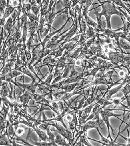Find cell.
Masks as SVG:
<instances>
[{
  "label": "cell",
  "instance_id": "6da1fadb",
  "mask_svg": "<svg viewBox=\"0 0 130 146\" xmlns=\"http://www.w3.org/2000/svg\"><path fill=\"white\" fill-rule=\"evenodd\" d=\"M99 3L101 5V8H102V11L100 13H99L97 11V14L99 16L101 17L102 16H104L105 18L106 22H107V27L109 29H111V18L112 15H119L120 18H123V15L122 13H120V11H119L117 8V5L111 1L110 0H105V1L101 2L100 0H98Z\"/></svg>",
  "mask_w": 130,
  "mask_h": 146
},
{
  "label": "cell",
  "instance_id": "7a4b0ae2",
  "mask_svg": "<svg viewBox=\"0 0 130 146\" xmlns=\"http://www.w3.org/2000/svg\"><path fill=\"white\" fill-rule=\"evenodd\" d=\"M49 126L54 127L56 129V131L62 135L66 140L68 141V143L70 145H72L73 143L74 142V138L73 136L72 132L68 128H66L63 125V124L60 122L57 121H51L49 123Z\"/></svg>",
  "mask_w": 130,
  "mask_h": 146
},
{
  "label": "cell",
  "instance_id": "3957f363",
  "mask_svg": "<svg viewBox=\"0 0 130 146\" xmlns=\"http://www.w3.org/2000/svg\"><path fill=\"white\" fill-rule=\"evenodd\" d=\"M122 115L123 114H114V113L112 112V110H111V109H103L100 112V116L101 117V119H102L104 123H105L106 124V125H107V131H108V138H109L111 140H113L111 137V136L110 129H111L112 133L113 135H115V133H114V130L113 129V127L111 126L110 123H109V117H118V118H119V116H122Z\"/></svg>",
  "mask_w": 130,
  "mask_h": 146
},
{
  "label": "cell",
  "instance_id": "277c9868",
  "mask_svg": "<svg viewBox=\"0 0 130 146\" xmlns=\"http://www.w3.org/2000/svg\"><path fill=\"white\" fill-rule=\"evenodd\" d=\"M109 59L115 66H119V64H124L130 58V56H126L120 51H109L107 53Z\"/></svg>",
  "mask_w": 130,
  "mask_h": 146
},
{
  "label": "cell",
  "instance_id": "5b68a950",
  "mask_svg": "<svg viewBox=\"0 0 130 146\" xmlns=\"http://www.w3.org/2000/svg\"><path fill=\"white\" fill-rule=\"evenodd\" d=\"M12 83L14 85H15L16 86H18L19 88H22L23 91H27L29 92L30 94H35L36 93V90L37 88H38L39 87V82H33L32 81L31 83L30 84H25L24 82L23 83H20V82H18L16 81V80H15V81H13L12 80L11 81ZM22 91V92H23Z\"/></svg>",
  "mask_w": 130,
  "mask_h": 146
},
{
  "label": "cell",
  "instance_id": "8992f818",
  "mask_svg": "<svg viewBox=\"0 0 130 146\" xmlns=\"http://www.w3.org/2000/svg\"><path fill=\"white\" fill-rule=\"evenodd\" d=\"M58 59L59 58H57L54 56L50 55V54H49V55L45 56L43 59H42V65L41 66H36L35 67H37L36 68L37 69H38V68H39L40 71H41V68L42 67L45 66H47L48 67L49 69L51 68H54L55 66V65L57 64V62H58Z\"/></svg>",
  "mask_w": 130,
  "mask_h": 146
},
{
  "label": "cell",
  "instance_id": "52a82bcc",
  "mask_svg": "<svg viewBox=\"0 0 130 146\" xmlns=\"http://www.w3.org/2000/svg\"><path fill=\"white\" fill-rule=\"evenodd\" d=\"M32 96L31 95V94L27 91H23V93L20 95H19L16 100L18 101L19 100V103L20 105V108H22L25 111H27V104L29 103L30 100H31Z\"/></svg>",
  "mask_w": 130,
  "mask_h": 146
},
{
  "label": "cell",
  "instance_id": "ba28073f",
  "mask_svg": "<svg viewBox=\"0 0 130 146\" xmlns=\"http://www.w3.org/2000/svg\"><path fill=\"white\" fill-rule=\"evenodd\" d=\"M122 82L121 83L119 84V85L118 86H116L115 88H111L110 89H109V90H107L105 91V93H103V96L105 99H107V100H111V97L113 95H114V94H117V92H119L121 90V88H122L123 86H124L125 84H126V82L125 80L123 79L122 80Z\"/></svg>",
  "mask_w": 130,
  "mask_h": 146
},
{
  "label": "cell",
  "instance_id": "9c48e42d",
  "mask_svg": "<svg viewBox=\"0 0 130 146\" xmlns=\"http://www.w3.org/2000/svg\"><path fill=\"white\" fill-rule=\"evenodd\" d=\"M70 19H72V18H71L70 16H68V20H67V22H65V24H64L63 26L60 28V29L54 31H53V32H49V33L46 36L44 37V38L43 40L41 42V46H42V48H45V46H46V44L47 42H48L49 40H50L51 38L54 36V35H55L57 33H60L61 31H62L64 29V27H65L66 25H67V23L69 22V21L70 20Z\"/></svg>",
  "mask_w": 130,
  "mask_h": 146
},
{
  "label": "cell",
  "instance_id": "30bf717a",
  "mask_svg": "<svg viewBox=\"0 0 130 146\" xmlns=\"http://www.w3.org/2000/svg\"><path fill=\"white\" fill-rule=\"evenodd\" d=\"M22 75L23 74L20 72H19L18 70H13L11 72L7 73V74L5 75H0V80L6 81L9 82V83H11L13 78H15V77H16L18 76H20V75Z\"/></svg>",
  "mask_w": 130,
  "mask_h": 146
},
{
  "label": "cell",
  "instance_id": "8fae6325",
  "mask_svg": "<svg viewBox=\"0 0 130 146\" xmlns=\"http://www.w3.org/2000/svg\"><path fill=\"white\" fill-rule=\"evenodd\" d=\"M94 15H96L97 18V26L95 29V31L97 33H102L103 31L107 28V22L106 20H101V17L99 16L97 14V11L94 13Z\"/></svg>",
  "mask_w": 130,
  "mask_h": 146
},
{
  "label": "cell",
  "instance_id": "7c38bea8",
  "mask_svg": "<svg viewBox=\"0 0 130 146\" xmlns=\"http://www.w3.org/2000/svg\"><path fill=\"white\" fill-rule=\"evenodd\" d=\"M16 70H18V71L20 72L23 75H27L28 77H29L30 78H31L33 81L36 82V79H35L36 77H35V75H33V73L29 70V68H27V66L25 63L23 62V64L21 66L16 68Z\"/></svg>",
  "mask_w": 130,
  "mask_h": 146
},
{
  "label": "cell",
  "instance_id": "4fadbf2b",
  "mask_svg": "<svg viewBox=\"0 0 130 146\" xmlns=\"http://www.w3.org/2000/svg\"><path fill=\"white\" fill-rule=\"evenodd\" d=\"M20 116H19L18 114H11V112H9L8 114V118L9 121L10 123L13 125L15 127V131L18 129L19 124H20V121L21 119Z\"/></svg>",
  "mask_w": 130,
  "mask_h": 146
},
{
  "label": "cell",
  "instance_id": "5bb4252c",
  "mask_svg": "<svg viewBox=\"0 0 130 146\" xmlns=\"http://www.w3.org/2000/svg\"><path fill=\"white\" fill-rule=\"evenodd\" d=\"M53 131L55 133V140L54 142L56 143L57 145H61V146H67L70 145L69 143L67 142V141L65 140V138H64L62 135H61L59 133H57L55 130H53Z\"/></svg>",
  "mask_w": 130,
  "mask_h": 146
},
{
  "label": "cell",
  "instance_id": "9a60e30c",
  "mask_svg": "<svg viewBox=\"0 0 130 146\" xmlns=\"http://www.w3.org/2000/svg\"><path fill=\"white\" fill-rule=\"evenodd\" d=\"M33 131L37 134V135L39 136V137L41 139V141H44V142H48V135H47V133H46L44 130L40 129L39 127L37 125H34L33 127Z\"/></svg>",
  "mask_w": 130,
  "mask_h": 146
},
{
  "label": "cell",
  "instance_id": "2e32d148",
  "mask_svg": "<svg viewBox=\"0 0 130 146\" xmlns=\"http://www.w3.org/2000/svg\"><path fill=\"white\" fill-rule=\"evenodd\" d=\"M69 124V129L72 132L73 136L75 139V134L76 133V129L78 125V120H77V114L74 113L73 114V119L72 121L68 123Z\"/></svg>",
  "mask_w": 130,
  "mask_h": 146
},
{
  "label": "cell",
  "instance_id": "e0dca14e",
  "mask_svg": "<svg viewBox=\"0 0 130 146\" xmlns=\"http://www.w3.org/2000/svg\"><path fill=\"white\" fill-rule=\"evenodd\" d=\"M5 132L9 138L10 139L12 144V140H13L14 137H15V136L16 135V131L15 129H14V126L9 122V120L7 121V124Z\"/></svg>",
  "mask_w": 130,
  "mask_h": 146
},
{
  "label": "cell",
  "instance_id": "ac0fdd59",
  "mask_svg": "<svg viewBox=\"0 0 130 146\" xmlns=\"http://www.w3.org/2000/svg\"><path fill=\"white\" fill-rule=\"evenodd\" d=\"M87 134H88V132L83 134V135L79 138V140H77V142L74 143V145H82V146H83V145L91 146V145H92L88 140V138H87Z\"/></svg>",
  "mask_w": 130,
  "mask_h": 146
},
{
  "label": "cell",
  "instance_id": "d6986e66",
  "mask_svg": "<svg viewBox=\"0 0 130 146\" xmlns=\"http://www.w3.org/2000/svg\"><path fill=\"white\" fill-rule=\"evenodd\" d=\"M80 84H81V81L74 82V83L65 84V85L61 87L60 90H65L66 92H72L75 90V88L79 86Z\"/></svg>",
  "mask_w": 130,
  "mask_h": 146
},
{
  "label": "cell",
  "instance_id": "ffe728a7",
  "mask_svg": "<svg viewBox=\"0 0 130 146\" xmlns=\"http://www.w3.org/2000/svg\"><path fill=\"white\" fill-rule=\"evenodd\" d=\"M83 46H79L77 47L74 50L72 51V52L71 51L70 53H69L67 55L68 57H69L70 58H73V59H77V58H79V55L80 53H81V51L82 50Z\"/></svg>",
  "mask_w": 130,
  "mask_h": 146
},
{
  "label": "cell",
  "instance_id": "44dd1931",
  "mask_svg": "<svg viewBox=\"0 0 130 146\" xmlns=\"http://www.w3.org/2000/svg\"><path fill=\"white\" fill-rule=\"evenodd\" d=\"M0 145H12L10 139L5 131L0 135Z\"/></svg>",
  "mask_w": 130,
  "mask_h": 146
},
{
  "label": "cell",
  "instance_id": "7402d4cb",
  "mask_svg": "<svg viewBox=\"0 0 130 146\" xmlns=\"http://www.w3.org/2000/svg\"><path fill=\"white\" fill-rule=\"evenodd\" d=\"M46 133L47 135H48V142L49 143V145H55L57 146V145L54 142L55 140V133L54 132L51 130V129H49V127L46 129Z\"/></svg>",
  "mask_w": 130,
  "mask_h": 146
},
{
  "label": "cell",
  "instance_id": "603a6c76",
  "mask_svg": "<svg viewBox=\"0 0 130 146\" xmlns=\"http://www.w3.org/2000/svg\"><path fill=\"white\" fill-rule=\"evenodd\" d=\"M15 9L16 8L14 7L11 4L10 5L7 7L5 9L3 15H2L1 16H3V17L5 18V19H7L9 17V16H11L12 14L13 13V12L15 11Z\"/></svg>",
  "mask_w": 130,
  "mask_h": 146
},
{
  "label": "cell",
  "instance_id": "cb8c5ba5",
  "mask_svg": "<svg viewBox=\"0 0 130 146\" xmlns=\"http://www.w3.org/2000/svg\"><path fill=\"white\" fill-rule=\"evenodd\" d=\"M49 0H46L45 3H42V5L41 7V13H40V16H44L48 13V7H49Z\"/></svg>",
  "mask_w": 130,
  "mask_h": 146
},
{
  "label": "cell",
  "instance_id": "d4e9b609",
  "mask_svg": "<svg viewBox=\"0 0 130 146\" xmlns=\"http://www.w3.org/2000/svg\"><path fill=\"white\" fill-rule=\"evenodd\" d=\"M87 24L85 22V20L83 16L81 20V23L79 25V34L81 33H85L87 31Z\"/></svg>",
  "mask_w": 130,
  "mask_h": 146
},
{
  "label": "cell",
  "instance_id": "484cf974",
  "mask_svg": "<svg viewBox=\"0 0 130 146\" xmlns=\"http://www.w3.org/2000/svg\"><path fill=\"white\" fill-rule=\"evenodd\" d=\"M66 92L63 90H59L56 91L53 94V100L55 101H59L61 100V98H62L63 96L65 95Z\"/></svg>",
  "mask_w": 130,
  "mask_h": 146
},
{
  "label": "cell",
  "instance_id": "4316f807",
  "mask_svg": "<svg viewBox=\"0 0 130 146\" xmlns=\"http://www.w3.org/2000/svg\"><path fill=\"white\" fill-rule=\"evenodd\" d=\"M49 74L48 75V76L47 77V78L45 79V81H42L41 82L42 83H44L45 84H47V85H50L53 79V68H49Z\"/></svg>",
  "mask_w": 130,
  "mask_h": 146
},
{
  "label": "cell",
  "instance_id": "83f0119b",
  "mask_svg": "<svg viewBox=\"0 0 130 146\" xmlns=\"http://www.w3.org/2000/svg\"><path fill=\"white\" fill-rule=\"evenodd\" d=\"M8 120L0 115V135L5 131Z\"/></svg>",
  "mask_w": 130,
  "mask_h": 146
},
{
  "label": "cell",
  "instance_id": "f1b7e54d",
  "mask_svg": "<svg viewBox=\"0 0 130 146\" xmlns=\"http://www.w3.org/2000/svg\"><path fill=\"white\" fill-rule=\"evenodd\" d=\"M9 111H10V108H9V107H7V106H6L3 103V105L1 106V111H0V115H1L4 118L7 119V116H8Z\"/></svg>",
  "mask_w": 130,
  "mask_h": 146
},
{
  "label": "cell",
  "instance_id": "f546056e",
  "mask_svg": "<svg viewBox=\"0 0 130 146\" xmlns=\"http://www.w3.org/2000/svg\"><path fill=\"white\" fill-rule=\"evenodd\" d=\"M120 46L123 50H124L125 51H130V43H127V42L124 41V39L121 38V40H120Z\"/></svg>",
  "mask_w": 130,
  "mask_h": 146
},
{
  "label": "cell",
  "instance_id": "4dcf8cb0",
  "mask_svg": "<svg viewBox=\"0 0 130 146\" xmlns=\"http://www.w3.org/2000/svg\"><path fill=\"white\" fill-rule=\"evenodd\" d=\"M50 105L51 107V110L55 113L57 115L59 114L60 112H59V105L57 103V101H55L54 100L51 101L50 102Z\"/></svg>",
  "mask_w": 130,
  "mask_h": 146
},
{
  "label": "cell",
  "instance_id": "1f68e13d",
  "mask_svg": "<svg viewBox=\"0 0 130 146\" xmlns=\"http://www.w3.org/2000/svg\"><path fill=\"white\" fill-rule=\"evenodd\" d=\"M31 3H23L22 13H24L25 15H27L31 11Z\"/></svg>",
  "mask_w": 130,
  "mask_h": 146
},
{
  "label": "cell",
  "instance_id": "d6a6232c",
  "mask_svg": "<svg viewBox=\"0 0 130 146\" xmlns=\"http://www.w3.org/2000/svg\"><path fill=\"white\" fill-rule=\"evenodd\" d=\"M70 73V66L69 64H68L66 66L65 68H64L63 70V74H62L63 79H65L68 78V77H69Z\"/></svg>",
  "mask_w": 130,
  "mask_h": 146
},
{
  "label": "cell",
  "instance_id": "836d02e7",
  "mask_svg": "<svg viewBox=\"0 0 130 146\" xmlns=\"http://www.w3.org/2000/svg\"><path fill=\"white\" fill-rule=\"evenodd\" d=\"M31 12L33 13L34 15L36 16H39V14L41 13V8L37 5V3H35L34 5H31Z\"/></svg>",
  "mask_w": 130,
  "mask_h": 146
},
{
  "label": "cell",
  "instance_id": "e575fe53",
  "mask_svg": "<svg viewBox=\"0 0 130 146\" xmlns=\"http://www.w3.org/2000/svg\"><path fill=\"white\" fill-rule=\"evenodd\" d=\"M61 3L63 5V9H67V10H69V9L71 7V6H72V2L71 0H61Z\"/></svg>",
  "mask_w": 130,
  "mask_h": 146
},
{
  "label": "cell",
  "instance_id": "d590c367",
  "mask_svg": "<svg viewBox=\"0 0 130 146\" xmlns=\"http://www.w3.org/2000/svg\"><path fill=\"white\" fill-rule=\"evenodd\" d=\"M27 18H29V20L31 22H39V16L34 15L31 11L27 14Z\"/></svg>",
  "mask_w": 130,
  "mask_h": 146
},
{
  "label": "cell",
  "instance_id": "8d00e7d4",
  "mask_svg": "<svg viewBox=\"0 0 130 146\" xmlns=\"http://www.w3.org/2000/svg\"><path fill=\"white\" fill-rule=\"evenodd\" d=\"M96 56L100 58H102V59H103V60H108V59H109V57L107 55H106V54L104 53L103 51H97L96 53Z\"/></svg>",
  "mask_w": 130,
  "mask_h": 146
},
{
  "label": "cell",
  "instance_id": "74e56055",
  "mask_svg": "<svg viewBox=\"0 0 130 146\" xmlns=\"http://www.w3.org/2000/svg\"><path fill=\"white\" fill-rule=\"evenodd\" d=\"M30 142H31L32 145H49V143L48 142H44V141H41V142H33V140L31 139L30 138Z\"/></svg>",
  "mask_w": 130,
  "mask_h": 146
},
{
  "label": "cell",
  "instance_id": "f35d334b",
  "mask_svg": "<svg viewBox=\"0 0 130 146\" xmlns=\"http://www.w3.org/2000/svg\"><path fill=\"white\" fill-rule=\"evenodd\" d=\"M96 36H94L93 38H89L85 42V46L87 47V48H90L92 45H93L94 42L96 40Z\"/></svg>",
  "mask_w": 130,
  "mask_h": 146
},
{
  "label": "cell",
  "instance_id": "ab89813d",
  "mask_svg": "<svg viewBox=\"0 0 130 146\" xmlns=\"http://www.w3.org/2000/svg\"><path fill=\"white\" fill-rule=\"evenodd\" d=\"M23 62L22 60V59H21L19 56H18L17 58H16V60L15 64V66H14L15 68H13V70H16V68H18V67L21 66L23 64Z\"/></svg>",
  "mask_w": 130,
  "mask_h": 146
},
{
  "label": "cell",
  "instance_id": "60d3db41",
  "mask_svg": "<svg viewBox=\"0 0 130 146\" xmlns=\"http://www.w3.org/2000/svg\"><path fill=\"white\" fill-rule=\"evenodd\" d=\"M111 101L113 104L115 105V107L113 108V109H115V107H117V106H120V104L122 103L121 98H115L113 99V100H111Z\"/></svg>",
  "mask_w": 130,
  "mask_h": 146
},
{
  "label": "cell",
  "instance_id": "b9f144b4",
  "mask_svg": "<svg viewBox=\"0 0 130 146\" xmlns=\"http://www.w3.org/2000/svg\"><path fill=\"white\" fill-rule=\"evenodd\" d=\"M25 133V129L23 128H18L16 130V135L17 136H21Z\"/></svg>",
  "mask_w": 130,
  "mask_h": 146
},
{
  "label": "cell",
  "instance_id": "7bdbcfd3",
  "mask_svg": "<svg viewBox=\"0 0 130 146\" xmlns=\"http://www.w3.org/2000/svg\"><path fill=\"white\" fill-rule=\"evenodd\" d=\"M5 8H6V6L0 2V16H2V15H3V13L5 11Z\"/></svg>",
  "mask_w": 130,
  "mask_h": 146
},
{
  "label": "cell",
  "instance_id": "ee69618b",
  "mask_svg": "<svg viewBox=\"0 0 130 146\" xmlns=\"http://www.w3.org/2000/svg\"><path fill=\"white\" fill-rule=\"evenodd\" d=\"M87 1H88V0H79V3H78V5H79L80 9H83V6L85 5V3Z\"/></svg>",
  "mask_w": 130,
  "mask_h": 146
},
{
  "label": "cell",
  "instance_id": "f6af8a7d",
  "mask_svg": "<svg viewBox=\"0 0 130 146\" xmlns=\"http://www.w3.org/2000/svg\"><path fill=\"white\" fill-rule=\"evenodd\" d=\"M81 60H80V58H77V59L75 60L74 65L75 66H81Z\"/></svg>",
  "mask_w": 130,
  "mask_h": 146
},
{
  "label": "cell",
  "instance_id": "bcb514c9",
  "mask_svg": "<svg viewBox=\"0 0 130 146\" xmlns=\"http://www.w3.org/2000/svg\"><path fill=\"white\" fill-rule=\"evenodd\" d=\"M72 6H71V7H74L75 5H77L79 3V0H72Z\"/></svg>",
  "mask_w": 130,
  "mask_h": 146
},
{
  "label": "cell",
  "instance_id": "7dc6e473",
  "mask_svg": "<svg viewBox=\"0 0 130 146\" xmlns=\"http://www.w3.org/2000/svg\"><path fill=\"white\" fill-rule=\"evenodd\" d=\"M120 136H121V137H122L124 139H125V140L127 141V143H126V144H125V145H129V146H130V136H128V139H127L126 138L123 137L122 135H120Z\"/></svg>",
  "mask_w": 130,
  "mask_h": 146
},
{
  "label": "cell",
  "instance_id": "c3c4849f",
  "mask_svg": "<svg viewBox=\"0 0 130 146\" xmlns=\"http://www.w3.org/2000/svg\"><path fill=\"white\" fill-rule=\"evenodd\" d=\"M118 74H119V75L120 77H124L125 75H126V74H125L124 73V71H122V70H120V71L118 73Z\"/></svg>",
  "mask_w": 130,
  "mask_h": 146
},
{
  "label": "cell",
  "instance_id": "681fc988",
  "mask_svg": "<svg viewBox=\"0 0 130 146\" xmlns=\"http://www.w3.org/2000/svg\"><path fill=\"white\" fill-rule=\"evenodd\" d=\"M30 3L31 4V5H33L36 3V0H30Z\"/></svg>",
  "mask_w": 130,
  "mask_h": 146
},
{
  "label": "cell",
  "instance_id": "f907efd6",
  "mask_svg": "<svg viewBox=\"0 0 130 146\" xmlns=\"http://www.w3.org/2000/svg\"><path fill=\"white\" fill-rule=\"evenodd\" d=\"M124 4L130 8V2H124Z\"/></svg>",
  "mask_w": 130,
  "mask_h": 146
},
{
  "label": "cell",
  "instance_id": "816d5d0a",
  "mask_svg": "<svg viewBox=\"0 0 130 146\" xmlns=\"http://www.w3.org/2000/svg\"><path fill=\"white\" fill-rule=\"evenodd\" d=\"M1 103H2V101H1V99H0V111H1Z\"/></svg>",
  "mask_w": 130,
  "mask_h": 146
},
{
  "label": "cell",
  "instance_id": "f5cc1de1",
  "mask_svg": "<svg viewBox=\"0 0 130 146\" xmlns=\"http://www.w3.org/2000/svg\"><path fill=\"white\" fill-rule=\"evenodd\" d=\"M0 63H1V58H0Z\"/></svg>",
  "mask_w": 130,
  "mask_h": 146
}]
</instances>
